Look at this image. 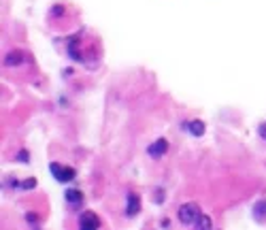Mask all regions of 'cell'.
Here are the masks:
<instances>
[{
  "label": "cell",
  "instance_id": "4",
  "mask_svg": "<svg viewBox=\"0 0 266 230\" xmlns=\"http://www.w3.org/2000/svg\"><path fill=\"white\" fill-rule=\"evenodd\" d=\"M166 149H168V143L164 139H158L153 145L147 147V153H149V156H153V158H160L162 153H166Z\"/></svg>",
  "mask_w": 266,
  "mask_h": 230
},
{
  "label": "cell",
  "instance_id": "8",
  "mask_svg": "<svg viewBox=\"0 0 266 230\" xmlns=\"http://www.w3.org/2000/svg\"><path fill=\"white\" fill-rule=\"evenodd\" d=\"M254 211H264V213H260L256 217L258 222H262V220H266V201H260V202H256V207H254Z\"/></svg>",
  "mask_w": 266,
  "mask_h": 230
},
{
  "label": "cell",
  "instance_id": "5",
  "mask_svg": "<svg viewBox=\"0 0 266 230\" xmlns=\"http://www.w3.org/2000/svg\"><path fill=\"white\" fill-rule=\"evenodd\" d=\"M185 130L190 132V134H194V137H203L205 134V124L203 121H185Z\"/></svg>",
  "mask_w": 266,
  "mask_h": 230
},
{
  "label": "cell",
  "instance_id": "3",
  "mask_svg": "<svg viewBox=\"0 0 266 230\" xmlns=\"http://www.w3.org/2000/svg\"><path fill=\"white\" fill-rule=\"evenodd\" d=\"M79 226L83 230H94V228L100 226V220L96 213H92V211H86V213H81V217H79Z\"/></svg>",
  "mask_w": 266,
  "mask_h": 230
},
{
  "label": "cell",
  "instance_id": "6",
  "mask_svg": "<svg viewBox=\"0 0 266 230\" xmlns=\"http://www.w3.org/2000/svg\"><path fill=\"white\" fill-rule=\"evenodd\" d=\"M139 213V196L136 194H128V202H126V215L134 217Z\"/></svg>",
  "mask_w": 266,
  "mask_h": 230
},
{
  "label": "cell",
  "instance_id": "1",
  "mask_svg": "<svg viewBox=\"0 0 266 230\" xmlns=\"http://www.w3.org/2000/svg\"><path fill=\"white\" fill-rule=\"evenodd\" d=\"M200 217H203V213H200V207L196 202H185L179 207V220L185 226H198Z\"/></svg>",
  "mask_w": 266,
  "mask_h": 230
},
{
  "label": "cell",
  "instance_id": "2",
  "mask_svg": "<svg viewBox=\"0 0 266 230\" xmlns=\"http://www.w3.org/2000/svg\"><path fill=\"white\" fill-rule=\"evenodd\" d=\"M49 171H51V175H54L58 181H62V183H68V181H73L75 179V169H70V166H62V164H58L54 162L49 166Z\"/></svg>",
  "mask_w": 266,
  "mask_h": 230
},
{
  "label": "cell",
  "instance_id": "7",
  "mask_svg": "<svg viewBox=\"0 0 266 230\" xmlns=\"http://www.w3.org/2000/svg\"><path fill=\"white\" fill-rule=\"evenodd\" d=\"M64 196H66V202L68 204H81L83 202V194H81L79 190H68Z\"/></svg>",
  "mask_w": 266,
  "mask_h": 230
},
{
  "label": "cell",
  "instance_id": "9",
  "mask_svg": "<svg viewBox=\"0 0 266 230\" xmlns=\"http://www.w3.org/2000/svg\"><path fill=\"white\" fill-rule=\"evenodd\" d=\"M260 137H262V139H266V124H262V126H260Z\"/></svg>",
  "mask_w": 266,
  "mask_h": 230
}]
</instances>
